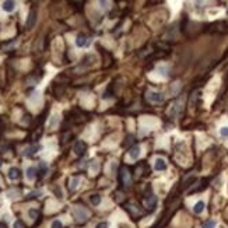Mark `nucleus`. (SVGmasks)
<instances>
[{
    "label": "nucleus",
    "mask_w": 228,
    "mask_h": 228,
    "mask_svg": "<svg viewBox=\"0 0 228 228\" xmlns=\"http://www.w3.org/2000/svg\"><path fill=\"white\" fill-rule=\"evenodd\" d=\"M143 205L147 210H154L155 206H157V196L153 193L151 188L147 186L146 192H144V196H143Z\"/></svg>",
    "instance_id": "1"
},
{
    "label": "nucleus",
    "mask_w": 228,
    "mask_h": 228,
    "mask_svg": "<svg viewBox=\"0 0 228 228\" xmlns=\"http://www.w3.org/2000/svg\"><path fill=\"white\" fill-rule=\"evenodd\" d=\"M73 215L77 221H86L87 218H88V211L83 207H74Z\"/></svg>",
    "instance_id": "2"
},
{
    "label": "nucleus",
    "mask_w": 228,
    "mask_h": 228,
    "mask_svg": "<svg viewBox=\"0 0 228 228\" xmlns=\"http://www.w3.org/2000/svg\"><path fill=\"white\" fill-rule=\"evenodd\" d=\"M147 100H148L150 102L160 104L164 101V94H161V92H158V91H148L147 92Z\"/></svg>",
    "instance_id": "3"
},
{
    "label": "nucleus",
    "mask_w": 228,
    "mask_h": 228,
    "mask_svg": "<svg viewBox=\"0 0 228 228\" xmlns=\"http://www.w3.org/2000/svg\"><path fill=\"white\" fill-rule=\"evenodd\" d=\"M35 23H37V11H35V10H31V11H29V14H28V17H27L25 27H27L28 29H31V28H34Z\"/></svg>",
    "instance_id": "4"
},
{
    "label": "nucleus",
    "mask_w": 228,
    "mask_h": 228,
    "mask_svg": "<svg viewBox=\"0 0 228 228\" xmlns=\"http://www.w3.org/2000/svg\"><path fill=\"white\" fill-rule=\"evenodd\" d=\"M119 181H121V184L123 185V186H129V185H130V182H132L130 174H129L126 169H122L121 174H119Z\"/></svg>",
    "instance_id": "5"
},
{
    "label": "nucleus",
    "mask_w": 228,
    "mask_h": 228,
    "mask_svg": "<svg viewBox=\"0 0 228 228\" xmlns=\"http://www.w3.org/2000/svg\"><path fill=\"white\" fill-rule=\"evenodd\" d=\"M87 150V144L83 142V140H77L76 143H74V153H76L77 155H83L84 153H86Z\"/></svg>",
    "instance_id": "6"
},
{
    "label": "nucleus",
    "mask_w": 228,
    "mask_h": 228,
    "mask_svg": "<svg viewBox=\"0 0 228 228\" xmlns=\"http://www.w3.org/2000/svg\"><path fill=\"white\" fill-rule=\"evenodd\" d=\"M181 111H182V106H181V104L179 102H175L171 106V109L168 111V115L171 116V118H176V116L181 113Z\"/></svg>",
    "instance_id": "7"
},
{
    "label": "nucleus",
    "mask_w": 228,
    "mask_h": 228,
    "mask_svg": "<svg viewBox=\"0 0 228 228\" xmlns=\"http://www.w3.org/2000/svg\"><path fill=\"white\" fill-rule=\"evenodd\" d=\"M7 176H8V179H11V181H17V179H20V176H21V172H20V169H18V168H16V167H11L10 169H8V174H7Z\"/></svg>",
    "instance_id": "8"
},
{
    "label": "nucleus",
    "mask_w": 228,
    "mask_h": 228,
    "mask_svg": "<svg viewBox=\"0 0 228 228\" xmlns=\"http://www.w3.org/2000/svg\"><path fill=\"white\" fill-rule=\"evenodd\" d=\"M16 2H11V0H7V2H3L2 4V8L4 11H7V13H11V11L16 10Z\"/></svg>",
    "instance_id": "9"
},
{
    "label": "nucleus",
    "mask_w": 228,
    "mask_h": 228,
    "mask_svg": "<svg viewBox=\"0 0 228 228\" xmlns=\"http://www.w3.org/2000/svg\"><path fill=\"white\" fill-rule=\"evenodd\" d=\"M39 150H41L39 146H29V147H27V148L24 150V155H25V157H32V155L37 154Z\"/></svg>",
    "instance_id": "10"
},
{
    "label": "nucleus",
    "mask_w": 228,
    "mask_h": 228,
    "mask_svg": "<svg viewBox=\"0 0 228 228\" xmlns=\"http://www.w3.org/2000/svg\"><path fill=\"white\" fill-rule=\"evenodd\" d=\"M140 154H142V148L137 146L132 147V148L129 150V157H130L132 160H137V158L140 157Z\"/></svg>",
    "instance_id": "11"
},
{
    "label": "nucleus",
    "mask_w": 228,
    "mask_h": 228,
    "mask_svg": "<svg viewBox=\"0 0 228 228\" xmlns=\"http://www.w3.org/2000/svg\"><path fill=\"white\" fill-rule=\"evenodd\" d=\"M154 169L155 171H165L167 169V163L164 158H157L154 163Z\"/></svg>",
    "instance_id": "12"
},
{
    "label": "nucleus",
    "mask_w": 228,
    "mask_h": 228,
    "mask_svg": "<svg viewBox=\"0 0 228 228\" xmlns=\"http://www.w3.org/2000/svg\"><path fill=\"white\" fill-rule=\"evenodd\" d=\"M88 44V39H87V37L84 34H80V35H77V38H76V45L79 48H83V46H86V45Z\"/></svg>",
    "instance_id": "13"
},
{
    "label": "nucleus",
    "mask_w": 228,
    "mask_h": 228,
    "mask_svg": "<svg viewBox=\"0 0 228 228\" xmlns=\"http://www.w3.org/2000/svg\"><path fill=\"white\" fill-rule=\"evenodd\" d=\"M205 207H206V203L203 202V200H200V202H197L196 205L193 206V213L194 214H202Z\"/></svg>",
    "instance_id": "14"
},
{
    "label": "nucleus",
    "mask_w": 228,
    "mask_h": 228,
    "mask_svg": "<svg viewBox=\"0 0 228 228\" xmlns=\"http://www.w3.org/2000/svg\"><path fill=\"white\" fill-rule=\"evenodd\" d=\"M35 174H37V169H35L34 167L27 168L25 175H27V179H28V181H34V179H35Z\"/></svg>",
    "instance_id": "15"
},
{
    "label": "nucleus",
    "mask_w": 228,
    "mask_h": 228,
    "mask_svg": "<svg viewBox=\"0 0 228 228\" xmlns=\"http://www.w3.org/2000/svg\"><path fill=\"white\" fill-rule=\"evenodd\" d=\"M101 196L100 194H97V193H94V194H91V196H90V202H91V205L92 206H98L101 203Z\"/></svg>",
    "instance_id": "16"
},
{
    "label": "nucleus",
    "mask_w": 228,
    "mask_h": 228,
    "mask_svg": "<svg viewBox=\"0 0 228 228\" xmlns=\"http://www.w3.org/2000/svg\"><path fill=\"white\" fill-rule=\"evenodd\" d=\"M79 184H80V178H71L70 179V182H69V189H70V190H74V189H76L77 186H79Z\"/></svg>",
    "instance_id": "17"
},
{
    "label": "nucleus",
    "mask_w": 228,
    "mask_h": 228,
    "mask_svg": "<svg viewBox=\"0 0 228 228\" xmlns=\"http://www.w3.org/2000/svg\"><path fill=\"white\" fill-rule=\"evenodd\" d=\"M129 211H130L133 215H136V214H140V213H142V209L136 205H132V206H129Z\"/></svg>",
    "instance_id": "18"
},
{
    "label": "nucleus",
    "mask_w": 228,
    "mask_h": 228,
    "mask_svg": "<svg viewBox=\"0 0 228 228\" xmlns=\"http://www.w3.org/2000/svg\"><path fill=\"white\" fill-rule=\"evenodd\" d=\"M206 184H207V181H206V179H203V181L199 184L200 186H197V188L192 189V190H190V193H194V192H200V190H203V189H206Z\"/></svg>",
    "instance_id": "19"
},
{
    "label": "nucleus",
    "mask_w": 228,
    "mask_h": 228,
    "mask_svg": "<svg viewBox=\"0 0 228 228\" xmlns=\"http://www.w3.org/2000/svg\"><path fill=\"white\" fill-rule=\"evenodd\" d=\"M157 70L160 71L161 76H164V77H167V76H168V67H167V66H160V67H158Z\"/></svg>",
    "instance_id": "20"
},
{
    "label": "nucleus",
    "mask_w": 228,
    "mask_h": 228,
    "mask_svg": "<svg viewBox=\"0 0 228 228\" xmlns=\"http://www.w3.org/2000/svg\"><path fill=\"white\" fill-rule=\"evenodd\" d=\"M59 123V116L58 115H53L52 119H50V127H56Z\"/></svg>",
    "instance_id": "21"
},
{
    "label": "nucleus",
    "mask_w": 228,
    "mask_h": 228,
    "mask_svg": "<svg viewBox=\"0 0 228 228\" xmlns=\"http://www.w3.org/2000/svg\"><path fill=\"white\" fill-rule=\"evenodd\" d=\"M46 169H48L46 163H45V161H41V163H39V172H41V175H44V174L46 172Z\"/></svg>",
    "instance_id": "22"
},
{
    "label": "nucleus",
    "mask_w": 228,
    "mask_h": 228,
    "mask_svg": "<svg viewBox=\"0 0 228 228\" xmlns=\"http://www.w3.org/2000/svg\"><path fill=\"white\" fill-rule=\"evenodd\" d=\"M214 227H215V221L214 220H209V221H206V223L203 224L202 228H214Z\"/></svg>",
    "instance_id": "23"
},
{
    "label": "nucleus",
    "mask_w": 228,
    "mask_h": 228,
    "mask_svg": "<svg viewBox=\"0 0 228 228\" xmlns=\"http://www.w3.org/2000/svg\"><path fill=\"white\" fill-rule=\"evenodd\" d=\"M220 134L223 137H228V126H223V127L220 129Z\"/></svg>",
    "instance_id": "24"
},
{
    "label": "nucleus",
    "mask_w": 228,
    "mask_h": 228,
    "mask_svg": "<svg viewBox=\"0 0 228 228\" xmlns=\"http://www.w3.org/2000/svg\"><path fill=\"white\" fill-rule=\"evenodd\" d=\"M41 194H42L41 190H35V192H31V193L28 194V197L29 199H34V197H38V196H41Z\"/></svg>",
    "instance_id": "25"
},
{
    "label": "nucleus",
    "mask_w": 228,
    "mask_h": 228,
    "mask_svg": "<svg viewBox=\"0 0 228 228\" xmlns=\"http://www.w3.org/2000/svg\"><path fill=\"white\" fill-rule=\"evenodd\" d=\"M52 228H63V224L59 220H55L52 223Z\"/></svg>",
    "instance_id": "26"
},
{
    "label": "nucleus",
    "mask_w": 228,
    "mask_h": 228,
    "mask_svg": "<svg viewBox=\"0 0 228 228\" xmlns=\"http://www.w3.org/2000/svg\"><path fill=\"white\" fill-rule=\"evenodd\" d=\"M28 214H29V217H31V218H37L38 217V211H37V210H34V209L29 210Z\"/></svg>",
    "instance_id": "27"
},
{
    "label": "nucleus",
    "mask_w": 228,
    "mask_h": 228,
    "mask_svg": "<svg viewBox=\"0 0 228 228\" xmlns=\"http://www.w3.org/2000/svg\"><path fill=\"white\" fill-rule=\"evenodd\" d=\"M14 228H24V224H23V221H20V220H17L16 223H14V225H13Z\"/></svg>",
    "instance_id": "28"
},
{
    "label": "nucleus",
    "mask_w": 228,
    "mask_h": 228,
    "mask_svg": "<svg viewBox=\"0 0 228 228\" xmlns=\"http://www.w3.org/2000/svg\"><path fill=\"white\" fill-rule=\"evenodd\" d=\"M97 228H108V223H100L97 225Z\"/></svg>",
    "instance_id": "29"
},
{
    "label": "nucleus",
    "mask_w": 228,
    "mask_h": 228,
    "mask_svg": "<svg viewBox=\"0 0 228 228\" xmlns=\"http://www.w3.org/2000/svg\"><path fill=\"white\" fill-rule=\"evenodd\" d=\"M0 228H7V227H6L4 224H0Z\"/></svg>",
    "instance_id": "30"
},
{
    "label": "nucleus",
    "mask_w": 228,
    "mask_h": 228,
    "mask_svg": "<svg viewBox=\"0 0 228 228\" xmlns=\"http://www.w3.org/2000/svg\"><path fill=\"white\" fill-rule=\"evenodd\" d=\"M0 167H2V161H0Z\"/></svg>",
    "instance_id": "31"
}]
</instances>
